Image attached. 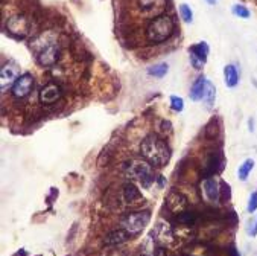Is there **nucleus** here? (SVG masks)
<instances>
[{
	"label": "nucleus",
	"mask_w": 257,
	"mask_h": 256,
	"mask_svg": "<svg viewBox=\"0 0 257 256\" xmlns=\"http://www.w3.org/2000/svg\"><path fill=\"white\" fill-rule=\"evenodd\" d=\"M140 154L154 168L166 167L171 160V148L168 142L158 134H148L140 143Z\"/></svg>",
	"instance_id": "nucleus-1"
},
{
	"label": "nucleus",
	"mask_w": 257,
	"mask_h": 256,
	"mask_svg": "<svg viewBox=\"0 0 257 256\" xmlns=\"http://www.w3.org/2000/svg\"><path fill=\"white\" fill-rule=\"evenodd\" d=\"M174 31H175V23L172 17L166 14L157 15L151 20L148 28H146V40L154 44L163 43L171 39Z\"/></svg>",
	"instance_id": "nucleus-2"
},
{
	"label": "nucleus",
	"mask_w": 257,
	"mask_h": 256,
	"mask_svg": "<svg viewBox=\"0 0 257 256\" xmlns=\"http://www.w3.org/2000/svg\"><path fill=\"white\" fill-rule=\"evenodd\" d=\"M122 168H123V172L128 177L136 178L145 189H149L152 186V183L155 181V178H157V177H154L151 165L146 160L131 159V160L125 162Z\"/></svg>",
	"instance_id": "nucleus-3"
},
{
	"label": "nucleus",
	"mask_w": 257,
	"mask_h": 256,
	"mask_svg": "<svg viewBox=\"0 0 257 256\" xmlns=\"http://www.w3.org/2000/svg\"><path fill=\"white\" fill-rule=\"evenodd\" d=\"M151 221V211H139V212H130L122 216L120 226L126 232H130L133 236L139 235Z\"/></svg>",
	"instance_id": "nucleus-4"
},
{
	"label": "nucleus",
	"mask_w": 257,
	"mask_h": 256,
	"mask_svg": "<svg viewBox=\"0 0 257 256\" xmlns=\"http://www.w3.org/2000/svg\"><path fill=\"white\" fill-rule=\"evenodd\" d=\"M31 28H32V23L31 20L23 15V14H17V15H12L8 23H6V29L11 35L17 37V39H23L26 37L29 32H31Z\"/></svg>",
	"instance_id": "nucleus-5"
},
{
	"label": "nucleus",
	"mask_w": 257,
	"mask_h": 256,
	"mask_svg": "<svg viewBox=\"0 0 257 256\" xmlns=\"http://www.w3.org/2000/svg\"><path fill=\"white\" fill-rule=\"evenodd\" d=\"M60 44L58 42L57 43H52V44H47L44 46L41 50H38L35 53L37 57V61H38L40 66L43 67H52L57 64V61L60 60Z\"/></svg>",
	"instance_id": "nucleus-6"
},
{
	"label": "nucleus",
	"mask_w": 257,
	"mask_h": 256,
	"mask_svg": "<svg viewBox=\"0 0 257 256\" xmlns=\"http://www.w3.org/2000/svg\"><path fill=\"white\" fill-rule=\"evenodd\" d=\"M151 236H154L152 240H155L161 246H171L175 241V232H174V229L171 227V224L164 223V221H158L155 224V227L151 232Z\"/></svg>",
	"instance_id": "nucleus-7"
},
{
	"label": "nucleus",
	"mask_w": 257,
	"mask_h": 256,
	"mask_svg": "<svg viewBox=\"0 0 257 256\" xmlns=\"http://www.w3.org/2000/svg\"><path fill=\"white\" fill-rule=\"evenodd\" d=\"M32 88H34V77L31 73H23V75L12 84V96L17 99H23L29 96Z\"/></svg>",
	"instance_id": "nucleus-8"
},
{
	"label": "nucleus",
	"mask_w": 257,
	"mask_h": 256,
	"mask_svg": "<svg viewBox=\"0 0 257 256\" xmlns=\"http://www.w3.org/2000/svg\"><path fill=\"white\" fill-rule=\"evenodd\" d=\"M189 206V200L187 197L180 192V191H171L166 197V209L169 212H172L174 215L186 211Z\"/></svg>",
	"instance_id": "nucleus-9"
},
{
	"label": "nucleus",
	"mask_w": 257,
	"mask_h": 256,
	"mask_svg": "<svg viewBox=\"0 0 257 256\" xmlns=\"http://www.w3.org/2000/svg\"><path fill=\"white\" fill-rule=\"evenodd\" d=\"M201 192L209 203H218L221 200V183H218V180L213 177H207L203 180Z\"/></svg>",
	"instance_id": "nucleus-10"
},
{
	"label": "nucleus",
	"mask_w": 257,
	"mask_h": 256,
	"mask_svg": "<svg viewBox=\"0 0 257 256\" xmlns=\"http://www.w3.org/2000/svg\"><path fill=\"white\" fill-rule=\"evenodd\" d=\"M20 66H18L14 60H9L2 66L0 70V80H2V90L6 88V85L14 84L18 78H20Z\"/></svg>",
	"instance_id": "nucleus-11"
},
{
	"label": "nucleus",
	"mask_w": 257,
	"mask_h": 256,
	"mask_svg": "<svg viewBox=\"0 0 257 256\" xmlns=\"http://www.w3.org/2000/svg\"><path fill=\"white\" fill-rule=\"evenodd\" d=\"M122 198L126 205H130V206H136V205H140L145 201L142 192L139 191V188L134 185V183L131 181H128L123 185L122 188Z\"/></svg>",
	"instance_id": "nucleus-12"
},
{
	"label": "nucleus",
	"mask_w": 257,
	"mask_h": 256,
	"mask_svg": "<svg viewBox=\"0 0 257 256\" xmlns=\"http://www.w3.org/2000/svg\"><path fill=\"white\" fill-rule=\"evenodd\" d=\"M60 98H61V88L55 83L46 84L40 91V102L43 105H52L55 102H58Z\"/></svg>",
	"instance_id": "nucleus-13"
},
{
	"label": "nucleus",
	"mask_w": 257,
	"mask_h": 256,
	"mask_svg": "<svg viewBox=\"0 0 257 256\" xmlns=\"http://www.w3.org/2000/svg\"><path fill=\"white\" fill-rule=\"evenodd\" d=\"M137 6L145 15H161L166 0H137Z\"/></svg>",
	"instance_id": "nucleus-14"
},
{
	"label": "nucleus",
	"mask_w": 257,
	"mask_h": 256,
	"mask_svg": "<svg viewBox=\"0 0 257 256\" xmlns=\"http://www.w3.org/2000/svg\"><path fill=\"white\" fill-rule=\"evenodd\" d=\"M133 238V235L130 232H126L125 229H116V230H111L110 233L105 235L104 238V244L107 246H120L126 241H130Z\"/></svg>",
	"instance_id": "nucleus-15"
},
{
	"label": "nucleus",
	"mask_w": 257,
	"mask_h": 256,
	"mask_svg": "<svg viewBox=\"0 0 257 256\" xmlns=\"http://www.w3.org/2000/svg\"><path fill=\"white\" fill-rule=\"evenodd\" d=\"M210 49H209V44L206 42H199L193 46L189 47V53H190V57H195L196 60H199L201 63H206L207 61V55H209Z\"/></svg>",
	"instance_id": "nucleus-16"
},
{
	"label": "nucleus",
	"mask_w": 257,
	"mask_h": 256,
	"mask_svg": "<svg viewBox=\"0 0 257 256\" xmlns=\"http://www.w3.org/2000/svg\"><path fill=\"white\" fill-rule=\"evenodd\" d=\"M175 221L178 223V226H184V227H192L196 224L198 221V215L192 211H183L180 213L175 215Z\"/></svg>",
	"instance_id": "nucleus-17"
},
{
	"label": "nucleus",
	"mask_w": 257,
	"mask_h": 256,
	"mask_svg": "<svg viewBox=\"0 0 257 256\" xmlns=\"http://www.w3.org/2000/svg\"><path fill=\"white\" fill-rule=\"evenodd\" d=\"M206 84H207V78L203 75V77H199L192 88H190V99L192 101H203V96H204V88H206Z\"/></svg>",
	"instance_id": "nucleus-18"
},
{
	"label": "nucleus",
	"mask_w": 257,
	"mask_h": 256,
	"mask_svg": "<svg viewBox=\"0 0 257 256\" xmlns=\"http://www.w3.org/2000/svg\"><path fill=\"white\" fill-rule=\"evenodd\" d=\"M224 81H225V85L230 88L239 84V73H237V69L234 64H227L224 67Z\"/></svg>",
	"instance_id": "nucleus-19"
},
{
	"label": "nucleus",
	"mask_w": 257,
	"mask_h": 256,
	"mask_svg": "<svg viewBox=\"0 0 257 256\" xmlns=\"http://www.w3.org/2000/svg\"><path fill=\"white\" fill-rule=\"evenodd\" d=\"M215 98H216V88H215V85L207 80V84H206V88H204V96H203V101H204V104L207 105V108L213 107Z\"/></svg>",
	"instance_id": "nucleus-20"
},
{
	"label": "nucleus",
	"mask_w": 257,
	"mask_h": 256,
	"mask_svg": "<svg viewBox=\"0 0 257 256\" xmlns=\"http://www.w3.org/2000/svg\"><path fill=\"white\" fill-rule=\"evenodd\" d=\"M254 168V160L253 159H247L244 160V163L239 167V170H237V177H239L242 181H245L250 175V172L253 171Z\"/></svg>",
	"instance_id": "nucleus-21"
},
{
	"label": "nucleus",
	"mask_w": 257,
	"mask_h": 256,
	"mask_svg": "<svg viewBox=\"0 0 257 256\" xmlns=\"http://www.w3.org/2000/svg\"><path fill=\"white\" fill-rule=\"evenodd\" d=\"M168 70H169V66H168L166 63H158V64H155V66H151V67L148 69V73H149L151 77L163 78V77L168 73Z\"/></svg>",
	"instance_id": "nucleus-22"
},
{
	"label": "nucleus",
	"mask_w": 257,
	"mask_h": 256,
	"mask_svg": "<svg viewBox=\"0 0 257 256\" xmlns=\"http://www.w3.org/2000/svg\"><path fill=\"white\" fill-rule=\"evenodd\" d=\"M180 15L186 23H192V20H193V12H192L190 6L186 5V3L180 5Z\"/></svg>",
	"instance_id": "nucleus-23"
},
{
	"label": "nucleus",
	"mask_w": 257,
	"mask_h": 256,
	"mask_svg": "<svg viewBox=\"0 0 257 256\" xmlns=\"http://www.w3.org/2000/svg\"><path fill=\"white\" fill-rule=\"evenodd\" d=\"M171 108L174 110V112H177V113L183 112V108H184V101H183V98L171 96Z\"/></svg>",
	"instance_id": "nucleus-24"
},
{
	"label": "nucleus",
	"mask_w": 257,
	"mask_h": 256,
	"mask_svg": "<svg viewBox=\"0 0 257 256\" xmlns=\"http://www.w3.org/2000/svg\"><path fill=\"white\" fill-rule=\"evenodd\" d=\"M233 14L241 17V18H248L250 17V9L244 5H234L233 6Z\"/></svg>",
	"instance_id": "nucleus-25"
},
{
	"label": "nucleus",
	"mask_w": 257,
	"mask_h": 256,
	"mask_svg": "<svg viewBox=\"0 0 257 256\" xmlns=\"http://www.w3.org/2000/svg\"><path fill=\"white\" fill-rule=\"evenodd\" d=\"M248 212L250 213H254L257 211V191H254L251 195H250V200H248V206H247Z\"/></svg>",
	"instance_id": "nucleus-26"
},
{
	"label": "nucleus",
	"mask_w": 257,
	"mask_h": 256,
	"mask_svg": "<svg viewBox=\"0 0 257 256\" xmlns=\"http://www.w3.org/2000/svg\"><path fill=\"white\" fill-rule=\"evenodd\" d=\"M247 233L251 235V236H256L257 235V216L248 219V223H247Z\"/></svg>",
	"instance_id": "nucleus-27"
},
{
	"label": "nucleus",
	"mask_w": 257,
	"mask_h": 256,
	"mask_svg": "<svg viewBox=\"0 0 257 256\" xmlns=\"http://www.w3.org/2000/svg\"><path fill=\"white\" fill-rule=\"evenodd\" d=\"M172 131V124L171 121H161V133L169 134Z\"/></svg>",
	"instance_id": "nucleus-28"
},
{
	"label": "nucleus",
	"mask_w": 257,
	"mask_h": 256,
	"mask_svg": "<svg viewBox=\"0 0 257 256\" xmlns=\"http://www.w3.org/2000/svg\"><path fill=\"white\" fill-rule=\"evenodd\" d=\"M154 256H168V252H166V249L158 247V249L154 252Z\"/></svg>",
	"instance_id": "nucleus-29"
},
{
	"label": "nucleus",
	"mask_w": 257,
	"mask_h": 256,
	"mask_svg": "<svg viewBox=\"0 0 257 256\" xmlns=\"http://www.w3.org/2000/svg\"><path fill=\"white\" fill-rule=\"evenodd\" d=\"M206 2H207L209 5H215V3H216V0H206Z\"/></svg>",
	"instance_id": "nucleus-30"
},
{
	"label": "nucleus",
	"mask_w": 257,
	"mask_h": 256,
	"mask_svg": "<svg viewBox=\"0 0 257 256\" xmlns=\"http://www.w3.org/2000/svg\"><path fill=\"white\" fill-rule=\"evenodd\" d=\"M142 256H148V255H142Z\"/></svg>",
	"instance_id": "nucleus-31"
},
{
	"label": "nucleus",
	"mask_w": 257,
	"mask_h": 256,
	"mask_svg": "<svg viewBox=\"0 0 257 256\" xmlns=\"http://www.w3.org/2000/svg\"><path fill=\"white\" fill-rule=\"evenodd\" d=\"M183 256H187V255H183Z\"/></svg>",
	"instance_id": "nucleus-32"
}]
</instances>
